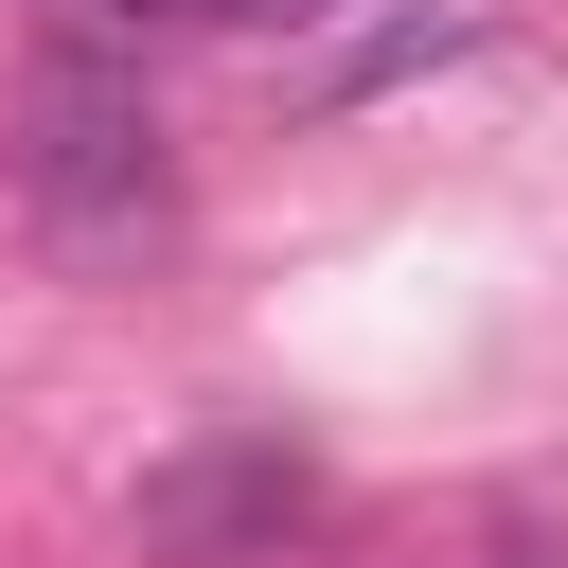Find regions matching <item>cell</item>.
<instances>
[{
	"mask_svg": "<svg viewBox=\"0 0 568 568\" xmlns=\"http://www.w3.org/2000/svg\"><path fill=\"white\" fill-rule=\"evenodd\" d=\"M302 497H320V479H302L284 444H231V462H195V479H160V497H142V550H178V568H213L231 532H284Z\"/></svg>",
	"mask_w": 568,
	"mask_h": 568,
	"instance_id": "obj_2",
	"label": "cell"
},
{
	"mask_svg": "<svg viewBox=\"0 0 568 568\" xmlns=\"http://www.w3.org/2000/svg\"><path fill=\"white\" fill-rule=\"evenodd\" d=\"M124 18H231L248 36V18H320V0H124Z\"/></svg>",
	"mask_w": 568,
	"mask_h": 568,
	"instance_id": "obj_3",
	"label": "cell"
},
{
	"mask_svg": "<svg viewBox=\"0 0 568 568\" xmlns=\"http://www.w3.org/2000/svg\"><path fill=\"white\" fill-rule=\"evenodd\" d=\"M18 178H36L53 231H124V213H160V106H142L106 53H53V71H36V142H18Z\"/></svg>",
	"mask_w": 568,
	"mask_h": 568,
	"instance_id": "obj_1",
	"label": "cell"
}]
</instances>
